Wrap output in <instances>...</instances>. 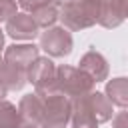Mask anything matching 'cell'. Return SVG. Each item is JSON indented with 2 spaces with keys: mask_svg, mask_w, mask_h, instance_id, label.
<instances>
[{
  "mask_svg": "<svg viewBox=\"0 0 128 128\" xmlns=\"http://www.w3.org/2000/svg\"><path fill=\"white\" fill-rule=\"evenodd\" d=\"M22 122L18 108L8 102V100H0V128H18V124Z\"/></svg>",
  "mask_w": 128,
  "mask_h": 128,
  "instance_id": "obj_16",
  "label": "cell"
},
{
  "mask_svg": "<svg viewBox=\"0 0 128 128\" xmlns=\"http://www.w3.org/2000/svg\"><path fill=\"white\" fill-rule=\"evenodd\" d=\"M18 128H40V126H38V124H32V122H24V120H22V122L18 124Z\"/></svg>",
  "mask_w": 128,
  "mask_h": 128,
  "instance_id": "obj_20",
  "label": "cell"
},
{
  "mask_svg": "<svg viewBox=\"0 0 128 128\" xmlns=\"http://www.w3.org/2000/svg\"><path fill=\"white\" fill-rule=\"evenodd\" d=\"M18 114L24 122L32 124H42V112H44V102L38 94H24L18 102Z\"/></svg>",
  "mask_w": 128,
  "mask_h": 128,
  "instance_id": "obj_10",
  "label": "cell"
},
{
  "mask_svg": "<svg viewBox=\"0 0 128 128\" xmlns=\"http://www.w3.org/2000/svg\"><path fill=\"white\" fill-rule=\"evenodd\" d=\"M70 122H72V128H98V122L92 116V112H90L84 96L72 98V116H70Z\"/></svg>",
  "mask_w": 128,
  "mask_h": 128,
  "instance_id": "obj_12",
  "label": "cell"
},
{
  "mask_svg": "<svg viewBox=\"0 0 128 128\" xmlns=\"http://www.w3.org/2000/svg\"><path fill=\"white\" fill-rule=\"evenodd\" d=\"M0 82L6 90H12V92L22 90L26 86V70L2 60V64H0Z\"/></svg>",
  "mask_w": 128,
  "mask_h": 128,
  "instance_id": "obj_13",
  "label": "cell"
},
{
  "mask_svg": "<svg viewBox=\"0 0 128 128\" xmlns=\"http://www.w3.org/2000/svg\"><path fill=\"white\" fill-rule=\"evenodd\" d=\"M50 0H16V4L26 12V14H32L34 10H38L40 6H44V4H48Z\"/></svg>",
  "mask_w": 128,
  "mask_h": 128,
  "instance_id": "obj_18",
  "label": "cell"
},
{
  "mask_svg": "<svg viewBox=\"0 0 128 128\" xmlns=\"http://www.w3.org/2000/svg\"><path fill=\"white\" fill-rule=\"evenodd\" d=\"M126 6L128 0H102L98 22L104 28H116L126 20Z\"/></svg>",
  "mask_w": 128,
  "mask_h": 128,
  "instance_id": "obj_7",
  "label": "cell"
},
{
  "mask_svg": "<svg viewBox=\"0 0 128 128\" xmlns=\"http://www.w3.org/2000/svg\"><path fill=\"white\" fill-rule=\"evenodd\" d=\"M72 34L64 26H50L40 34V50L52 58H62L72 52Z\"/></svg>",
  "mask_w": 128,
  "mask_h": 128,
  "instance_id": "obj_5",
  "label": "cell"
},
{
  "mask_svg": "<svg viewBox=\"0 0 128 128\" xmlns=\"http://www.w3.org/2000/svg\"><path fill=\"white\" fill-rule=\"evenodd\" d=\"M16 12H18V4H16V0H0V22L10 20Z\"/></svg>",
  "mask_w": 128,
  "mask_h": 128,
  "instance_id": "obj_17",
  "label": "cell"
},
{
  "mask_svg": "<svg viewBox=\"0 0 128 128\" xmlns=\"http://www.w3.org/2000/svg\"><path fill=\"white\" fill-rule=\"evenodd\" d=\"M102 0H74L60 8L58 20L66 30H86L98 22Z\"/></svg>",
  "mask_w": 128,
  "mask_h": 128,
  "instance_id": "obj_1",
  "label": "cell"
},
{
  "mask_svg": "<svg viewBox=\"0 0 128 128\" xmlns=\"http://www.w3.org/2000/svg\"><path fill=\"white\" fill-rule=\"evenodd\" d=\"M6 92H8V90H6V88L2 86V82H0V100H4V98H6Z\"/></svg>",
  "mask_w": 128,
  "mask_h": 128,
  "instance_id": "obj_21",
  "label": "cell"
},
{
  "mask_svg": "<svg viewBox=\"0 0 128 128\" xmlns=\"http://www.w3.org/2000/svg\"><path fill=\"white\" fill-rule=\"evenodd\" d=\"M94 80L82 72L78 66H58L56 68V90L62 92L68 98H76V96H84L88 92L94 90Z\"/></svg>",
  "mask_w": 128,
  "mask_h": 128,
  "instance_id": "obj_2",
  "label": "cell"
},
{
  "mask_svg": "<svg viewBox=\"0 0 128 128\" xmlns=\"http://www.w3.org/2000/svg\"><path fill=\"white\" fill-rule=\"evenodd\" d=\"M58 12H60V8L50 0L48 4H44V6H40L38 10H34L30 16H32V20L36 22V26L38 28H50V26H54V22L58 20Z\"/></svg>",
  "mask_w": 128,
  "mask_h": 128,
  "instance_id": "obj_15",
  "label": "cell"
},
{
  "mask_svg": "<svg viewBox=\"0 0 128 128\" xmlns=\"http://www.w3.org/2000/svg\"><path fill=\"white\" fill-rule=\"evenodd\" d=\"M26 82L34 84V94L40 98L58 92L56 90V66L48 56H38L26 68Z\"/></svg>",
  "mask_w": 128,
  "mask_h": 128,
  "instance_id": "obj_3",
  "label": "cell"
},
{
  "mask_svg": "<svg viewBox=\"0 0 128 128\" xmlns=\"http://www.w3.org/2000/svg\"><path fill=\"white\" fill-rule=\"evenodd\" d=\"M6 34L14 40H34L40 34V28L26 12H16L10 20H6Z\"/></svg>",
  "mask_w": 128,
  "mask_h": 128,
  "instance_id": "obj_6",
  "label": "cell"
},
{
  "mask_svg": "<svg viewBox=\"0 0 128 128\" xmlns=\"http://www.w3.org/2000/svg\"><path fill=\"white\" fill-rule=\"evenodd\" d=\"M104 96L110 100L112 106H118V108H126L128 106V80L124 76L120 78H114L106 84V92Z\"/></svg>",
  "mask_w": 128,
  "mask_h": 128,
  "instance_id": "obj_14",
  "label": "cell"
},
{
  "mask_svg": "<svg viewBox=\"0 0 128 128\" xmlns=\"http://www.w3.org/2000/svg\"><path fill=\"white\" fill-rule=\"evenodd\" d=\"M112 126L114 128H128V114H126V108L122 112H118L116 116H112Z\"/></svg>",
  "mask_w": 128,
  "mask_h": 128,
  "instance_id": "obj_19",
  "label": "cell"
},
{
  "mask_svg": "<svg viewBox=\"0 0 128 128\" xmlns=\"http://www.w3.org/2000/svg\"><path fill=\"white\" fill-rule=\"evenodd\" d=\"M38 56H40V48L34 46V44H12V46H8L4 50V58L2 60L26 70Z\"/></svg>",
  "mask_w": 128,
  "mask_h": 128,
  "instance_id": "obj_9",
  "label": "cell"
},
{
  "mask_svg": "<svg viewBox=\"0 0 128 128\" xmlns=\"http://www.w3.org/2000/svg\"><path fill=\"white\" fill-rule=\"evenodd\" d=\"M2 48H4V30H0V52H2Z\"/></svg>",
  "mask_w": 128,
  "mask_h": 128,
  "instance_id": "obj_22",
  "label": "cell"
},
{
  "mask_svg": "<svg viewBox=\"0 0 128 128\" xmlns=\"http://www.w3.org/2000/svg\"><path fill=\"white\" fill-rule=\"evenodd\" d=\"M84 98H86V104H88V108H90V112H92V116L96 118L98 124L112 120V116H114V106L110 104V100H108L102 92H94V90H92V92L84 94Z\"/></svg>",
  "mask_w": 128,
  "mask_h": 128,
  "instance_id": "obj_11",
  "label": "cell"
},
{
  "mask_svg": "<svg viewBox=\"0 0 128 128\" xmlns=\"http://www.w3.org/2000/svg\"><path fill=\"white\" fill-rule=\"evenodd\" d=\"M78 68H80L82 72H86L94 82H104V80L108 78V72H110L106 58H104L100 52H96L94 48L88 50V52L80 58Z\"/></svg>",
  "mask_w": 128,
  "mask_h": 128,
  "instance_id": "obj_8",
  "label": "cell"
},
{
  "mask_svg": "<svg viewBox=\"0 0 128 128\" xmlns=\"http://www.w3.org/2000/svg\"><path fill=\"white\" fill-rule=\"evenodd\" d=\"M44 112L40 128H66L72 116V98L64 96L62 92H54L42 98Z\"/></svg>",
  "mask_w": 128,
  "mask_h": 128,
  "instance_id": "obj_4",
  "label": "cell"
}]
</instances>
